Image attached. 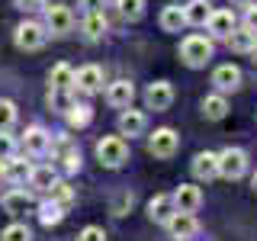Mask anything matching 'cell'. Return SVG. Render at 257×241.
Returning <instances> with one entry per match:
<instances>
[{
    "label": "cell",
    "instance_id": "obj_6",
    "mask_svg": "<svg viewBox=\"0 0 257 241\" xmlns=\"http://www.w3.org/2000/svg\"><path fill=\"white\" fill-rule=\"evenodd\" d=\"M45 29L52 36H68L74 29V13L64 4H45Z\"/></svg>",
    "mask_w": 257,
    "mask_h": 241
},
{
    "label": "cell",
    "instance_id": "obj_12",
    "mask_svg": "<svg viewBox=\"0 0 257 241\" xmlns=\"http://www.w3.org/2000/svg\"><path fill=\"white\" fill-rule=\"evenodd\" d=\"M74 87L80 93H100L103 90V68L84 64L80 71H74Z\"/></svg>",
    "mask_w": 257,
    "mask_h": 241
},
{
    "label": "cell",
    "instance_id": "obj_32",
    "mask_svg": "<svg viewBox=\"0 0 257 241\" xmlns=\"http://www.w3.org/2000/svg\"><path fill=\"white\" fill-rule=\"evenodd\" d=\"M0 241H32V231H29V225L13 222V225H7V228L0 231Z\"/></svg>",
    "mask_w": 257,
    "mask_h": 241
},
{
    "label": "cell",
    "instance_id": "obj_28",
    "mask_svg": "<svg viewBox=\"0 0 257 241\" xmlns=\"http://www.w3.org/2000/svg\"><path fill=\"white\" fill-rule=\"evenodd\" d=\"M68 116V126L71 129H84V126H90V119H93V112L87 103H71V109L64 112Z\"/></svg>",
    "mask_w": 257,
    "mask_h": 241
},
{
    "label": "cell",
    "instance_id": "obj_41",
    "mask_svg": "<svg viewBox=\"0 0 257 241\" xmlns=\"http://www.w3.org/2000/svg\"><path fill=\"white\" fill-rule=\"evenodd\" d=\"M231 4H238V7H247V4H254V0H231Z\"/></svg>",
    "mask_w": 257,
    "mask_h": 241
},
{
    "label": "cell",
    "instance_id": "obj_21",
    "mask_svg": "<svg viewBox=\"0 0 257 241\" xmlns=\"http://www.w3.org/2000/svg\"><path fill=\"white\" fill-rule=\"evenodd\" d=\"M55 180H58V174H55L52 164H39V167H32V174H29V187L39 190V193H48Z\"/></svg>",
    "mask_w": 257,
    "mask_h": 241
},
{
    "label": "cell",
    "instance_id": "obj_15",
    "mask_svg": "<svg viewBox=\"0 0 257 241\" xmlns=\"http://www.w3.org/2000/svg\"><path fill=\"white\" fill-rule=\"evenodd\" d=\"M177 212V206H174V193H158V196H151V203H148V215H151V222H158V225H167V219Z\"/></svg>",
    "mask_w": 257,
    "mask_h": 241
},
{
    "label": "cell",
    "instance_id": "obj_4",
    "mask_svg": "<svg viewBox=\"0 0 257 241\" xmlns=\"http://www.w3.org/2000/svg\"><path fill=\"white\" fill-rule=\"evenodd\" d=\"M148 151L155 158H161V161L174 158L177 151H180V135H177L171 126H161V129H155V132L148 135Z\"/></svg>",
    "mask_w": 257,
    "mask_h": 241
},
{
    "label": "cell",
    "instance_id": "obj_20",
    "mask_svg": "<svg viewBox=\"0 0 257 241\" xmlns=\"http://www.w3.org/2000/svg\"><path fill=\"white\" fill-rule=\"evenodd\" d=\"M183 16H187V26H206L212 16V7H209V0H190L183 7Z\"/></svg>",
    "mask_w": 257,
    "mask_h": 241
},
{
    "label": "cell",
    "instance_id": "obj_17",
    "mask_svg": "<svg viewBox=\"0 0 257 241\" xmlns=\"http://www.w3.org/2000/svg\"><path fill=\"white\" fill-rule=\"evenodd\" d=\"M206 29L212 32V39H228L231 29H235V13H231V10H212Z\"/></svg>",
    "mask_w": 257,
    "mask_h": 241
},
{
    "label": "cell",
    "instance_id": "obj_42",
    "mask_svg": "<svg viewBox=\"0 0 257 241\" xmlns=\"http://www.w3.org/2000/svg\"><path fill=\"white\" fill-rule=\"evenodd\" d=\"M251 187H254V190H257V171H254V177H251Z\"/></svg>",
    "mask_w": 257,
    "mask_h": 241
},
{
    "label": "cell",
    "instance_id": "obj_13",
    "mask_svg": "<svg viewBox=\"0 0 257 241\" xmlns=\"http://www.w3.org/2000/svg\"><path fill=\"white\" fill-rule=\"evenodd\" d=\"M132 100H135V84L132 80H112L106 87V103L109 106L125 109V106H132Z\"/></svg>",
    "mask_w": 257,
    "mask_h": 241
},
{
    "label": "cell",
    "instance_id": "obj_37",
    "mask_svg": "<svg viewBox=\"0 0 257 241\" xmlns=\"http://www.w3.org/2000/svg\"><path fill=\"white\" fill-rule=\"evenodd\" d=\"M64 171H68V174L80 171V151H71V155L64 158Z\"/></svg>",
    "mask_w": 257,
    "mask_h": 241
},
{
    "label": "cell",
    "instance_id": "obj_29",
    "mask_svg": "<svg viewBox=\"0 0 257 241\" xmlns=\"http://www.w3.org/2000/svg\"><path fill=\"white\" fill-rule=\"evenodd\" d=\"M48 199H52V203H58L61 209H68L71 203H74V190H71V183L55 180V183H52V190H48Z\"/></svg>",
    "mask_w": 257,
    "mask_h": 241
},
{
    "label": "cell",
    "instance_id": "obj_11",
    "mask_svg": "<svg viewBox=\"0 0 257 241\" xmlns=\"http://www.w3.org/2000/svg\"><path fill=\"white\" fill-rule=\"evenodd\" d=\"M48 145H52V135H48L42 126H29L26 132H23V148H26V155H32V158L48 155Z\"/></svg>",
    "mask_w": 257,
    "mask_h": 241
},
{
    "label": "cell",
    "instance_id": "obj_39",
    "mask_svg": "<svg viewBox=\"0 0 257 241\" xmlns=\"http://www.w3.org/2000/svg\"><path fill=\"white\" fill-rule=\"evenodd\" d=\"M244 26L251 32H257V7H251V4H247V10H244Z\"/></svg>",
    "mask_w": 257,
    "mask_h": 241
},
{
    "label": "cell",
    "instance_id": "obj_10",
    "mask_svg": "<svg viewBox=\"0 0 257 241\" xmlns=\"http://www.w3.org/2000/svg\"><path fill=\"white\" fill-rule=\"evenodd\" d=\"M167 231H171V238H177V241H187L199 231V222H196L193 212H174L171 219H167Z\"/></svg>",
    "mask_w": 257,
    "mask_h": 241
},
{
    "label": "cell",
    "instance_id": "obj_40",
    "mask_svg": "<svg viewBox=\"0 0 257 241\" xmlns=\"http://www.w3.org/2000/svg\"><path fill=\"white\" fill-rule=\"evenodd\" d=\"M4 177H7V161L0 158V180H4Z\"/></svg>",
    "mask_w": 257,
    "mask_h": 241
},
{
    "label": "cell",
    "instance_id": "obj_27",
    "mask_svg": "<svg viewBox=\"0 0 257 241\" xmlns=\"http://www.w3.org/2000/svg\"><path fill=\"white\" fill-rule=\"evenodd\" d=\"M48 87H74V68L58 61L52 71H48Z\"/></svg>",
    "mask_w": 257,
    "mask_h": 241
},
{
    "label": "cell",
    "instance_id": "obj_16",
    "mask_svg": "<svg viewBox=\"0 0 257 241\" xmlns=\"http://www.w3.org/2000/svg\"><path fill=\"white\" fill-rule=\"evenodd\" d=\"M0 206H4L10 215H20V212H26L32 206V193L23 190V187H13V190H7L4 196H0Z\"/></svg>",
    "mask_w": 257,
    "mask_h": 241
},
{
    "label": "cell",
    "instance_id": "obj_31",
    "mask_svg": "<svg viewBox=\"0 0 257 241\" xmlns=\"http://www.w3.org/2000/svg\"><path fill=\"white\" fill-rule=\"evenodd\" d=\"M61 219H64V209H61L58 203H52V199H48V203L39 206V222L48 225V228H52V225H58Z\"/></svg>",
    "mask_w": 257,
    "mask_h": 241
},
{
    "label": "cell",
    "instance_id": "obj_7",
    "mask_svg": "<svg viewBox=\"0 0 257 241\" xmlns=\"http://www.w3.org/2000/svg\"><path fill=\"white\" fill-rule=\"evenodd\" d=\"M171 103H174V84L171 80H155V84H148V90H145V106L148 109L164 112Z\"/></svg>",
    "mask_w": 257,
    "mask_h": 241
},
{
    "label": "cell",
    "instance_id": "obj_23",
    "mask_svg": "<svg viewBox=\"0 0 257 241\" xmlns=\"http://www.w3.org/2000/svg\"><path fill=\"white\" fill-rule=\"evenodd\" d=\"M29 174H32V164L26 158H7V180H13L16 187H23V183L29 180Z\"/></svg>",
    "mask_w": 257,
    "mask_h": 241
},
{
    "label": "cell",
    "instance_id": "obj_14",
    "mask_svg": "<svg viewBox=\"0 0 257 241\" xmlns=\"http://www.w3.org/2000/svg\"><path fill=\"white\" fill-rule=\"evenodd\" d=\"M190 167H193V177H196V180H215V177H219V155H215V151H199Z\"/></svg>",
    "mask_w": 257,
    "mask_h": 241
},
{
    "label": "cell",
    "instance_id": "obj_22",
    "mask_svg": "<svg viewBox=\"0 0 257 241\" xmlns=\"http://www.w3.org/2000/svg\"><path fill=\"white\" fill-rule=\"evenodd\" d=\"M203 116L206 119H212V123H219V119L228 116V100H225V93H209L206 100H203Z\"/></svg>",
    "mask_w": 257,
    "mask_h": 241
},
{
    "label": "cell",
    "instance_id": "obj_19",
    "mask_svg": "<svg viewBox=\"0 0 257 241\" xmlns=\"http://www.w3.org/2000/svg\"><path fill=\"white\" fill-rule=\"evenodd\" d=\"M225 42H228L231 45V52H241V55H251V48L257 45V32H251V29H247V26H235V29H231V36L228 39H225Z\"/></svg>",
    "mask_w": 257,
    "mask_h": 241
},
{
    "label": "cell",
    "instance_id": "obj_9",
    "mask_svg": "<svg viewBox=\"0 0 257 241\" xmlns=\"http://www.w3.org/2000/svg\"><path fill=\"white\" fill-rule=\"evenodd\" d=\"M212 87L219 93H235L241 87V68L238 64H219L212 71Z\"/></svg>",
    "mask_w": 257,
    "mask_h": 241
},
{
    "label": "cell",
    "instance_id": "obj_26",
    "mask_svg": "<svg viewBox=\"0 0 257 241\" xmlns=\"http://www.w3.org/2000/svg\"><path fill=\"white\" fill-rule=\"evenodd\" d=\"M80 29H84V36L96 42V39H103V32H106V16L103 13H87L84 23H80Z\"/></svg>",
    "mask_w": 257,
    "mask_h": 241
},
{
    "label": "cell",
    "instance_id": "obj_2",
    "mask_svg": "<svg viewBox=\"0 0 257 241\" xmlns=\"http://www.w3.org/2000/svg\"><path fill=\"white\" fill-rule=\"evenodd\" d=\"M212 58V39L206 36H187L180 42V61L187 68H206Z\"/></svg>",
    "mask_w": 257,
    "mask_h": 241
},
{
    "label": "cell",
    "instance_id": "obj_1",
    "mask_svg": "<svg viewBox=\"0 0 257 241\" xmlns=\"http://www.w3.org/2000/svg\"><path fill=\"white\" fill-rule=\"evenodd\" d=\"M96 158H100L103 167H122L128 161V142L122 135H103L100 142H96Z\"/></svg>",
    "mask_w": 257,
    "mask_h": 241
},
{
    "label": "cell",
    "instance_id": "obj_33",
    "mask_svg": "<svg viewBox=\"0 0 257 241\" xmlns=\"http://www.w3.org/2000/svg\"><path fill=\"white\" fill-rule=\"evenodd\" d=\"M13 126H16V103L13 100H0V129L10 132Z\"/></svg>",
    "mask_w": 257,
    "mask_h": 241
},
{
    "label": "cell",
    "instance_id": "obj_30",
    "mask_svg": "<svg viewBox=\"0 0 257 241\" xmlns=\"http://www.w3.org/2000/svg\"><path fill=\"white\" fill-rule=\"evenodd\" d=\"M116 10H119L122 20L135 23V20H142V16H145V0H116Z\"/></svg>",
    "mask_w": 257,
    "mask_h": 241
},
{
    "label": "cell",
    "instance_id": "obj_5",
    "mask_svg": "<svg viewBox=\"0 0 257 241\" xmlns=\"http://www.w3.org/2000/svg\"><path fill=\"white\" fill-rule=\"evenodd\" d=\"M247 174V151L241 148H225L219 151V177L225 180H238Z\"/></svg>",
    "mask_w": 257,
    "mask_h": 241
},
{
    "label": "cell",
    "instance_id": "obj_18",
    "mask_svg": "<svg viewBox=\"0 0 257 241\" xmlns=\"http://www.w3.org/2000/svg\"><path fill=\"white\" fill-rule=\"evenodd\" d=\"M145 126H148V119H145V112L142 109H132V106H125L122 109V116H119V132L122 135H142L145 132Z\"/></svg>",
    "mask_w": 257,
    "mask_h": 241
},
{
    "label": "cell",
    "instance_id": "obj_3",
    "mask_svg": "<svg viewBox=\"0 0 257 241\" xmlns=\"http://www.w3.org/2000/svg\"><path fill=\"white\" fill-rule=\"evenodd\" d=\"M13 39H16V48H23V52H39V48L48 42V29H45V23L26 20V23L16 26Z\"/></svg>",
    "mask_w": 257,
    "mask_h": 241
},
{
    "label": "cell",
    "instance_id": "obj_35",
    "mask_svg": "<svg viewBox=\"0 0 257 241\" xmlns=\"http://www.w3.org/2000/svg\"><path fill=\"white\" fill-rule=\"evenodd\" d=\"M77 241H106V231H103L100 225H87V228L77 235Z\"/></svg>",
    "mask_w": 257,
    "mask_h": 241
},
{
    "label": "cell",
    "instance_id": "obj_25",
    "mask_svg": "<svg viewBox=\"0 0 257 241\" xmlns=\"http://www.w3.org/2000/svg\"><path fill=\"white\" fill-rule=\"evenodd\" d=\"M183 26H187L183 7H164V10H161V29L164 32H180Z\"/></svg>",
    "mask_w": 257,
    "mask_h": 241
},
{
    "label": "cell",
    "instance_id": "obj_36",
    "mask_svg": "<svg viewBox=\"0 0 257 241\" xmlns=\"http://www.w3.org/2000/svg\"><path fill=\"white\" fill-rule=\"evenodd\" d=\"M13 7L23 13H36V10H45V0H13Z\"/></svg>",
    "mask_w": 257,
    "mask_h": 241
},
{
    "label": "cell",
    "instance_id": "obj_24",
    "mask_svg": "<svg viewBox=\"0 0 257 241\" xmlns=\"http://www.w3.org/2000/svg\"><path fill=\"white\" fill-rule=\"evenodd\" d=\"M74 103V87H48V106L55 112H68Z\"/></svg>",
    "mask_w": 257,
    "mask_h": 241
},
{
    "label": "cell",
    "instance_id": "obj_8",
    "mask_svg": "<svg viewBox=\"0 0 257 241\" xmlns=\"http://www.w3.org/2000/svg\"><path fill=\"white\" fill-rule=\"evenodd\" d=\"M174 206H177V212H199V206H203V190H199L196 183H180V187L174 190Z\"/></svg>",
    "mask_w": 257,
    "mask_h": 241
},
{
    "label": "cell",
    "instance_id": "obj_38",
    "mask_svg": "<svg viewBox=\"0 0 257 241\" xmlns=\"http://www.w3.org/2000/svg\"><path fill=\"white\" fill-rule=\"evenodd\" d=\"M80 7H84V13H103L106 0H80Z\"/></svg>",
    "mask_w": 257,
    "mask_h": 241
},
{
    "label": "cell",
    "instance_id": "obj_34",
    "mask_svg": "<svg viewBox=\"0 0 257 241\" xmlns=\"http://www.w3.org/2000/svg\"><path fill=\"white\" fill-rule=\"evenodd\" d=\"M16 155V139H13V135L10 132H4V129H0V158H13Z\"/></svg>",
    "mask_w": 257,
    "mask_h": 241
},
{
    "label": "cell",
    "instance_id": "obj_43",
    "mask_svg": "<svg viewBox=\"0 0 257 241\" xmlns=\"http://www.w3.org/2000/svg\"><path fill=\"white\" fill-rule=\"evenodd\" d=\"M251 55H254V61H257V45H254V48H251Z\"/></svg>",
    "mask_w": 257,
    "mask_h": 241
}]
</instances>
